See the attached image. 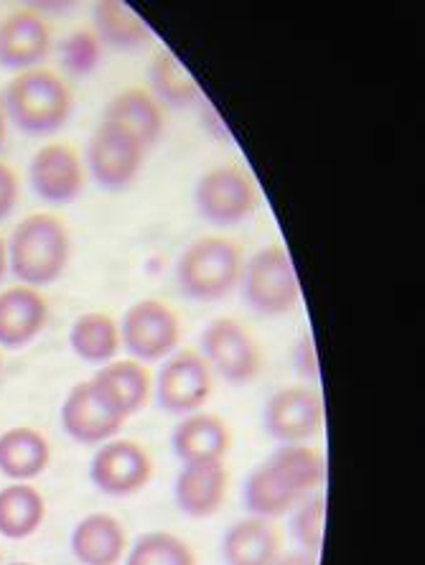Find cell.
Returning a JSON list of instances; mask_svg holds the SVG:
<instances>
[{
	"instance_id": "16",
	"label": "cell",
	"mask_w": 425,
	"mask_h": 565,
	"mask_svg": "<svg viewBox=\"0 0 425 565\" xmlns=\"http://www.w3.org/2000/svg\"><path fill=\"white\" fill-rule=\"evenodd\" d=\"M232 446V434L220 415L191 413L177 423L171 434V448L183 463L224 461Z\"/></svg>"
},
{
	"instance_id": "36",
	"label": "cell",
	"mask_w": 425,
	"mask_h": 565,
	"mask_svg": "<svg viewBox=\"0 0 425 565\" xmlns=\"http://www.w3.org/2000/svg\"><path fill=\"white\" fill-rule=\"evenodd\" d=\"M6 132H8V118H6L3 103H0V148H3V143H6Z\"/></svg>"
},
{
	"instance_id": "20",
	"label": "cell",
	"mask_w": 425,
	"mask_h": 565,
	"mask_svg": "<svg viewBox=\"0 0 425 565\" xmlns=\"http://www.w3.org/2000/svg\"><path fill=\"white\" fill-rule=\"evenodd\" d=\"M222 555L227 565H275L283 555V535L270 520L243 518L224 533Z\"/></svg>"
},
{
	"instance_id": "37",
	"label": "cell",
	"mask_w": 425,
	"mask_h": 565,
	"mask_svg": "<svg viewBox=\"0 0 425 565\" xmlns=\"http://www.w3.org/2000/svg\"><path fill=\"white\" fill-rule=\"evenodd\" d=\"M11 565H33V563H11Z\"/></svg>"
},
{
	"instance_id": "11",
	"label": "cell",
	"mask_w": 425,
	"mask_h": 565,
	"mask_svg": "<svg viewBox=\"0 0 425 565\" xmlns=\"http://www.w3.org/2000/svg\"><path fill=\"white\" fill-rule=\"evenodd\" d=\"M265 430L280 446L306 444L323 426V401L311 387L290 385L270 395L265 405Z\"/></svg>"
},
{
	"instance_id": "26",
	"label": "cell",
	"mask_w": 425,
	"mask_h": 565,
	"mask_svg": "<svg viewBox=\"0 0 425 565\" xmlns=\"http://www.w3.org/2000/svg\"><path fill=\"white\" fill-rule=\"evenodd\" d=\"M270 467L280 473V479L288 487H294L298 494L306 497L321 492L327 484V459L306 444H286L278 446L268 459Z\"/></svg>"
},
{
	"instance_id": "34",
	"label": "cell",
	"mask_w": 425,
	"mask_h": 565,
	"mask_svg": "<svg viewBox=\"0 0 425 565\" xmlns=\"http://www.w3.org/2000/svg\"><path fill=\"white\" fill-rule=\"evenodd\" d=\"M275 565H319V555L306 553V551H294V553H283L280 561Z\"/></svg>"
},
{
	"instance_id": "18",
	"label": "cell",
	"mask_w": 425,
	"mask_h": 565,
	"mask_svg": "<svg viewBox=\"0 0 425 565\" xmlns=\"http://www.w3.org/2000/svg\"><path fill=\"white\" fill-rule=\"evenodd\" d=\"M62 426L66 436L77 440V444L103 446L107 440L118 438L125 423L97 403V397L89 390V382H79L70 390L62 405Z\"/></svg>"
},
{
	"instance_id": "7",
	"label": "cell",
	"mask_w": 425,
	"mask_h": 565,
	"mask_svg": "<svg viewBox=\"0 0 425 565\" xmlns=\"http://www.w3.org/2000/svg\"><path fill=\"white\" fill-rule=\"evenodd\" d=\"M202 347L210 370L230 385H249L261 375V347L243 323L230 319V316L210 321V327L202 334Z\"/></svg>"
},
{
	"instance_id": "28",
	"label": "cell",
	"mask_w": 425,
	"mask_h": 565,
	"mask_svg": "<svg viewBox=\"0 0 425 565\" xmlns=\"http://www.w3.org/2000/svg\"><path fill=\"white\" fill-rule=\"evenodd\" d=\"M148 93H151L158 103L179 107V110L196 105L199 99V87L196 82L191 79L187 66H183L171 52H166V49L158 52L151 64H148Z\"/></svg>"
},
{
	"instance_id": "31",
	"label": "cell",
	"mask_w": 425,
	"mask_h": 565,
	"mask_svg": "<svg viewBox=\"0 0 425 565\" xmlns=\"http://www.w3.org/2000/svg\"><path fill=\"white\" fill-rule=\"evenodd\" d=\"M99 54H103V44H99L97 33L89 29L70 33V36L60 44L62 64L72 77H87V74L99 64Z\"/></svg>"
},
{
	"instance_id": "8",
	"label": "cell",
	"mask_w": 425,
	"mask_h": 565,
	"mask_svg": "<svg viewBox=\"0 0 425 565\" xmlns=\"http://www.w3.org/2000/svg\"><path fill=\"white\" fill-rule=\"evenodd\" d=\"M146 148L130 130L115 122H99L87 146V163L103 189L123 191L138 179L144 169Z\"/></svg>"
},
{
	"instance_id": "14",
	"label": "cell",
	"mask_w": 425,
	"mask_h": 565,
	"mask_svg": "<svg viewBox=\"0 0 425 565\" xmlns=\"http://www.w3.org/2000/svg\"><path fill=\"white\" fill-rule=\"evenodd\" d=\"M227 487L230 473L224 461L183 463L173 484V497L187 518L206 520L222 510L227 500Z\"/></svg>"
},
{
	"instance_id": "9",
	"label": "cell",
	"mask_w": 425,
	"mask_h": 565,
	"mask_svg": "<svg viewBox=\"0 0 425 565\" xmlns=\"http://www.w3.org/2000/svg\"><path fill=\"white\" fill-rule=\"evenodd\" d=\"M89 479L107 497H132L151 484L153 461L144 444L113 438L97 448L89 463Z\"/></svg>"
},
{
	"instance_id": "3",
	"label": "cell",
	"mask_w": 425,
	"mask_h": 565,
	"mask_svg": "<svg viewBox=\"0 0 425 565\" xmlns=\"http://www.w3.org/2000/svg\"><path fill=\"white\" fill-rule=\"evenodd\" d=\"M6 118L31 136L60 130L72 115V95L66 82L52 70H26L3 89Z\"/></svg>"
},
{
	"instance_id": "25",
	"label": "cell",
	"mask_w": 425,
	"mask_h": 565,
	"mask_svg": "<svg viewBox=\"0 0 425 565\" xmlns=\"http://www.w3.org/2000/svg\"><path fill=\"white\" fill-rule=\"evenodd\" d=\"M92 23H95V33L99 44H107L113 49H140L151 41V29L140 19L138 11H132L128 3L120 0H103L92 8Z\"/></svg>"
},
{
	"instance_id": "33",
	"label": "cell",
	"mask_w": 425,
	"mask_h": 565,
	"mask_svg": "<svg viewBox=\"0 0 425 565\" xmlns=\"http://www.w3.org/2000/svg\"><path fill=\"white\" fill-rule=\"evenodd\" d=\"M15 202H19V179L6 163H0V222L15 210Z\"/></svg>"
},
{
	"instance_id": "2",
	"label": "cell",
	"mask_w": 425,
	"mask_h": 565,
	"mask_svg": "<svg viewBox=\"0 0 425 565\" xmlns=\"http://www.w3.org/2000/svg\"><path fill=\"white\" fill-rule=\"evenodd\" d=\"M245 253L235 239L206 235L181 253L177 280L183 296L199 303H214L243 282Z\"/></svg>"
},
{
	"instance_id": "27",
	"label": "cell",
	"mask_w": 425,
	"mask_h": 565,
	"mask_svg": "<svg viewBox=\"0 0 425 565\" xmlns=\"http://www.w3.org/2000/svg\"><path fill=\"white\" fill-rule=\"evenodd\" d=\"M46 514L44 497L31 484H8L0 489V535L8 540L31 537Z\"/></svg>"
},
{
	"instance_id": "6",
	"label": "cell",
	"mask_w": 425,
	"mask_h": 565,
	"mask_svg": "<svg viewBox=\"0 0 425 565\" xmlns=\"http://www.w3.org/2000/svg\"><path fill=\"white\" fill-rule=\"evenodd\" d=\"M120 342L136 362H163L181 342V319L169 303L144 298L123 316Z\"/></svg>"
},
{
	"instance_id": "17",
	"label": "cell",
	"mask_w": 425,
	"mask_h": 565,
	"mask_svg": "<svg viewBox=\"0 0 425 565\" xmlns=\"http://www.w3.org/2000/svg\"><path fill=\"white\" fill-rule=\"evenodd\" d=\"M128 553L123 522L107 512H92L72 530V555L79 565H120Z\"/></svg>"
},
{
	"instance_id": "21",
	"label": "cell",
	"mask_w": 425,
	"mask_h": 565,
	"mask_svg": "<svg viewBox=\"0 0 425 565\" xmlns=\"http://www.w3.org/2000/svg\"><path fill=\"white\" fill-rule=\"evenodd\" d=\"M103 120L130 130L146 151L161 140L166 126L161 103L146 87H128L115 95L105 107Z\"/></svg>"
},
{
	"instance_id": "10",
	"label": "cell",
	"mask_w": 425,
	"mask_h": 565,
	"mask_svg": "<svg viewBox=\"0 0 425 565\" xmlns=\"http://www.w3.org/2000/svg\"><path fill=\"white\" fill-rule=\"evenodd\" d=\"M212 375L202 354L194 349H177L163 360L156 377V403L173 415L199 413L212 395Z\"/></svg>"
},
{
	"instance_id": "13",
	"label": "cell",
	"mask_w": 425,
	"mask_h": 565,
	"mask_svg": "<svg viewBox=\"0 0 425 565\" xmlns=\"http://www.w3.org/2000/svg\"><path fill=\"white\" fill-rule=\"evenodd\" d=\"M31 189L49 204H70L85 189L79 156L64 143H49L39 148L29 166Z\"/></svg>"
},
{
	"instance_id": "19",
	"label": "cell",
	"mask_w": 425,
	"mask_h": 565,
	"mask_svg": "<svg viewBox=\"0 0 425 565\" xmlns=\"http://www.w3.org/2000/svg\"><path fill=\"white\" fill-rule=\"evenodd\" d=\"M49 309L36 288L13 286L0 294V347H26L46 327Z\"/></svg>"
},
{
	"instance_id": "1",
	"label": "cell",
	"mask_w": 425,
	"mask_h": 565,
	"mask_svg": "<svg viewBox=\"0 0 425 565\" xmlns=\"http://www.w3.org/2000/svg\"><path fill=\"white\" fill-rule=\"evenodd\" d=\"M8 247V268L21 286L41 288L62 276L70 263V232L54 214H31L13 230Z\"/></svg>"
},
{
	"instance_id": "23",
	"label": "cell",
	"mask_w": 425,
	"mask_h": 565,
	"mask_svg": "<svg viewBox=\"0 0 425 565\" xmlns=\"http://www.w3.org/2000/svg\"><path fill=\"white\" fill-rule=\"evenodd\" d=\"M301 502L304 497L294 487H288L268 461L249 471L245 481V507L249 518L273 522L283 518V514L294 512Z\"/></svg>"
},
{
	"instance_id": "32",
	"label": "cell",
	"mask_w": 425,
	"mask_h": 565,
	"mask_svg": "<svg viewBox=\"0 0 425 565\" xmlns=\"http://www.w3.org/2000/svg\"><path fill=\"white\" fill-rule=\"evenodd\" d=\"M294 367L298 375H304L306 380L316 382L321 377V364H319V352H316V344H314V337L311 331H306L296 339L294 344Z\"/></svg>"
},
{
	"instance_id": "5",
	"label": "cell",
	"mask_w": 425,
	"mask_h": 565,
	"mask_svg": "<svg viewBox=\"0 0 425 565\" xmlns=\"http://www.w3.org/2000/svg\"><path fill=\"white\" fill-rule=\"evenodd\" d=\"M255 181L240 166H216L202 173L194 186V206L199 217L214 227H235L253 217L257 210Z\"/></svg>"
},
{
	"instance_id": "22",
	"label": "cell",
	"mask_w": 425,
	"mask_h": 565,
	"mask_svg": "<svg viewBox=\"0 0 425 565\" xmlns=\"http://www.w3.org/2000/svg\"><path fill=\"white\" fill-rule=\"evenodd\" d=\"M52 461L49 440L39 430L19 426L0 436V473L13 481H31Z\"/></svg>"
},
{
	"instance_id": "4",
	"label": "cell",
	"mask_w": 425,
	"mask_h": 565,
	"mask_svg": "<svg viewBox=\"0 0 425 565\" xmlns=\"http://www.w3.org/2000/svg\"><path fill=\"white\" fill-rule=\"evenodd\" d=\"M243 294L255 313L283 316L296 309L301 286L286 245L273 243L245 260Z\"/></svg>"
},
{
	"instance_id": "12",
	"label": "cell",
	"mask_w": 425,
	"mask_h": 565,
	"mask_svg": "<svg viewBox=\"0 0 425 565\" xmlns=\"http://www.w3.org/2000/svg\"><path fill=\"white\" fill-rule=\"evenodd\" d=\"M92 395L103 408L120 418L123 423L138 415L151 403L153 380L146 364L136 360H118L107 362L97 370V375L87 380Z\"/></svg>"
},
{
	"instance_id": "24",
	"label": "cell",
	"mask_w": 425,
	"mask_h": 565,
	"mask_svg": "<svg viewBox=\"0 0 425 565\" xmlns=\"http://www.w3.org/2000/svg\"><path fill=\"white\" fill-rule=\"evenodd\" d=\"M70 344L72 352L87 364H103L113 362L120 352V327L115 323L110 313L92 311L82 313L70 329Z\"/></svg>"
},
{
	"instance_id": "29",
	"label": "cell",
	"mask_w": 425,
	"mask_h": 565,
	"mask_svg": "<svg viewBox=\"0 0 425 565\" xmlns=\"http://www.w3.org/2000/svg\"><path fill=\"white\" fill-rule=\"evenodd\" d=\"M125 565H199L187 540L153 530L144 533L125 553Z\"/></svg>"
},
{
	"instance_id": "15",
	"label": "cell",
	"mask_w": 425,
	"mask_h": 565,
	"mask_svg": "<svg viewBox=\"0 0 425 565\" xmlns=\"http://www.w3.org/2000/svg\"><path fill=\"white\" fill-rule=\"evenodd\" d=\"M52 49L46 21L31 8L8 13L0 21V66L6 70H33Z\"/></svg>"
},
{
	"instance_id": "30",
	"label": "cell",
	"mask_w": 425,
	"mask_h": 565,
	"mask_svg": "<svg viewBox=\"0 0 425 565\" xmlns=\"http://www.w3.org/2000/svg\"><path fill=\"white\" fill-rule=\"evenodd\" d=\"M323 530H327V492H314L296 507L290 520V533L298 540L301 551L319 555L323 547Z\"/></svg>"
},
{
	"instance_id": "35",
	"label": "cell",
	"mask_w": 425,
	"mask_h": 565,
	"mask_svg": "<svg viewBox=\"0 0 425 565\" xmlns=\"http://www.w3.org/2000/svg\"><path fill=\"white\" fill-rule=\"evenodd\" d=\"M6 270H8V247L3 243V237H0V280H3Z\"/></svg>"
}]
</instances>
